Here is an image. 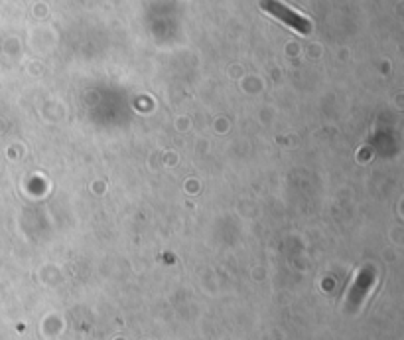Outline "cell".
<instances>
[{
  "label": "cell",
  "mask_w": 404,
  "mask_h": 340,
  "mask_svg": "<svg viewBox=\"0 0 404 340\" xmlns=\"http://www.w3.org/2000/svg\"><path fill=\"white\" fill-rule=\"evenodd\" d=\"M261 8L268 12L270 16L278 18L280 22H284L288 28H292L298 34L306 36L311 32V22L306 16L298 14L296 10L288 8L286 4H282L280 0H261Z\"/></svg>",
  "instance_id": "6da1fadb"
}]
</instances>
